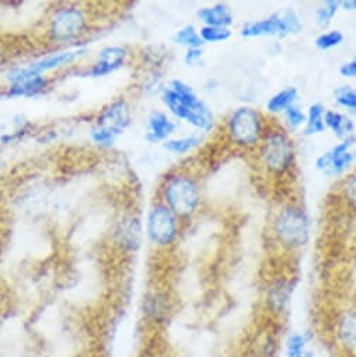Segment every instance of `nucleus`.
I'll use <instances>...</instances> for the list:
<instances>
[{
	"label": "nucleus",
	"instance_id": "20",
	"mask_svg": "<svg viewBox=\"0 0 356 357\" xmlns=\"http://www.w3.org/2000/svg\"><path fill=\"white\" fill-rule=\"evenodd\" d=\"M324 115H325V109L321 104L316 102L309 107V111L306 115V135H318L325 130Z\"/></svg>",
	"mask_w": 356,
	"mask_h": 357
},
{
	"label": "nucleus",
	"instance_id": "31",
	"mask_svg": "<svg viewBox=\"0 0 356 357\" xmlns=\"http://www.w3.org/2000/svg\"><path fill=\"white\" fill-rule=\"evenodd\" d=\"M343 194L346 201L356 208V172L349 175L343 184Z\"/></svg>",
	"mask_w": 356,
	"mask_h": 357
},
{
	"label": "nucleus",
	"instance_id": "15",
	"mask_svg": "<svg viewBox=\"0 0 356 357\" xmlns=\"http://www.w3.org/2000/svg\"><path fill=\"white\" fill-rule=\"evenodd\" d=\"M84 54V51H68V52H61V54H54L52 56H48L34 65H31L30 68H27V70H30L31 73H44L48 70H54L58 69L64 65H69L73 61H76L79 56H82Z\"/></svg>",
	"mask_w": 356,
	"mask_h": 357
},
{
	"label": "nucleus",
	"instance_id": "5",
	"mask_svg": "<svg viewBox=\"0 0 356 357\" xmlns=\"http://www.w3.org/2000/svg\"><path fill=\"white\" fill-rule=\"evenodd\" d=\"M230 142L242 149H253L264 137V123L258 111L251 107H240L232 112L228 121Z\"/></svg>",
	"mask_w": 356,
	"mask_h": 357
},
{
	"label": "nucleus",
	"instance_id": "34",
	"mask_svg": "<svg viewBox=\"0 0 356 357\" xmlns=\"http://www.w3.org/2000/svg\"><path fill=\"white\" fill-rule=\"evenodd\" d=\"M339 6L343 10L353 12V10H356V0H345V2H339Z\"/></svg>",
	"mask_w": 356,
	"mask_h": 357
},
{
	"label": "nucleus",
	"instance_id": "26",
	"mask_svg": "<svg viewBox=\"0 0 356 357\" xmlns=\"http://www.w3.org/2000/svg\"><path fill=\"white\" fill-rule=\"evenodd\" d=\"M144 311L146 314L153 318L154 321H160L161 318H164L167 315V303L165 300L158 296V294H154L151 297H149L146 300V305H144Z\"/></svg>",
	"mask_w": 356,
	"mask_h": 357
},
{
	"label": "nucleus",
	"instance_id": "16",
	"mask_svg": "<svg viewBox=\"0 0 356 357\" xmlns=\"http://www.w3.org/2000/svg\"><path fill=\"white\" fill-rule=\"evenodd\" d=\"M324 125L328 128L338 139H348L352 137V132L355 129L353 122L336 111H325L324 115Z\"/></svg>",
	"mask_w": 356,
	"mask_h": 357
},
{
	"label": "nucleus",
	"instance_id": "9",
	"mask_svg": "<svg viewBox=\"0 0 356 357\" xmlns=\"http://www.w3.org/2000/svg\"><path fill=\"white\" fill-rule=\"evenodd\" d=\"M129 122H131L129 107L124 100H119L112 102L100 114L96 128L104 132H108L117 137L125 130Z\"/></svg>",
	"mask_w": 356,
	"mask_h": 357
},
{
	"label": "nucleus",
	"instance_id": "23",
	"mask_svg": "<svg viewBox=\"0 0 356 357\" xmlns=\"http://www.w3.org/2000/svg\"><path fill=\"white\" fill-rule=\"evenodd\" d=\"M200 144V137L197 136H187L181 139H174V140H165L164 142V149H167L171 153L175 154H184L193 150Z\"/></svg>",
	"mask_w": 356,
	"mask_h": 357
},
{
	"label": "nucleus",
	"instance_id": "1",
	"mask_svg": "<svg viewBox=\"0 0 356 357\" xmlns=\"http://www.w3.org/2000/svg\"><path fill=\"white\" fill-rule=\"evenodd\" d=\"M163 102L178 119H183L197 129L211 130L214 128V114L209 107L197 97L194 90L180 80L171 82L163 93Z\"/></svg>",
	"mask_w": 356,
	"mask_h": 357
},
{
	"label": "nucleus",
	"instance_id": "30",
	"mask_svg": "<svg viewBox=\"0 0 356 357\" xmlns=\"http://www.w3.org/2000/svg\"><path fill=\"white\" fill-rule=\"evenodd\" d=\"M283 114H285L286 125H288L290 129H296V128L302 126L303 123H306V115H304L296 105L289 107Z\"/></svg>",
	"mask_w": 356,
	"mask_h": 357
},
{
	"label": "nucleus",
	"instance_id": "13",
	"mask_svg": "<svg viewBox=\"0 0 356 357\" xmlns=\"http://www.w3.org/2000/svg\"><path fill=\"white\" fill-rule=\"evenodd\" d=\"M174 130H175V123L165 114L160 111H154L149 118L146 139L153 143L163 142L170 135H172Z\"/></svg>",
	"mask_w": 356,
	"mask_h": 357
},
{
	"label": "nucleus",
	"instance_id": "4",
	"mask_svg": "<svg viewBox=\"0 0 356 357\" xmlns=\"http://www.w3.org/2000/svg\"><path fill=\"white\" fill-rule=\"evenodd\" d=\"M274 234L286 248L303 247L310 237V223L306 213L293 205L282 208L274 222Z\"/></svg>",
	"mask_w": 356,
	"mask_h": 357
},
{
	"label": "nucleus",
	"instance_id": "8",
	"mask_svg": "<svg viewBox=\"0 0 356 357\" xmlns=\"http://www.w3.org/2000/svg\"><path fill=\"white\" fill-rule=\"evenodd\" d=\"M355 142V137H348L341 143L335 144L327 153L320 155L316 161L317 168L327 175H338L345 172L355 160V155L350 151V147Z\"/></svg>",
	"mask_w": 356,
	"mask_h": 357
},
{
	"label": "nucleus",
	"instance_id": "2",
	"mask_svg": "<svg viewBox=\"0 0 356 357\" xmlns=\"http://www.w3.org/2000/svg\"><path fill=\"white\" fill-rule=\"evenodd\" d=\"M165 206L178 218H190L201 202L198 184L188 175H172L163 190Z\"/></svg>",
	"mask_w": 356,
	"mask_h": 357
},
{
	"label": "nucleus",
	"instance_id": "17",
	"mask_svg": "<svg viewBox=\"0 0 356 357\" xmlns=\"http://www.w3.org/2000/svg\"><path fill=\"white\" fill-rule=\"evenodd\" d=\"M338 336L348 349L356 351V310L343 312L338 322Z\"/></svg>",
	"mask_w": 356,
	"mask_h": 357
},
{
	"label": "nucleus",
	"instance_id": "11",
	"mask_svg": "<svg viewBox=\"0 0 356 357\" xmlns=\"http://www.w3.org/2000/svg\"><path fill=\"white\" fill-rule=\"evenodd\" d=\"M48 86V80L38 75L24 69L12 76V87L9 96L12 97H33L41 93Z\"/></svg>",
	"mask_w": 356,
	"mask_h": 357
},
{
	"label": "nucleus",
	"instance_id": "12",
	"mask_svg": "<svg viewBox=\"0 0 356 357\" xmlns=\"http://www.w3.org/2000/svg\"><path fill=\"white\" fill-rule=\"evenodd\" d=\"M126 59V51L122 47H108L101 51L98 61L91 68V75L96 77L110 75L119 69Z\"/></svg>",
	"mask_w": 356,
	"mask_h": 357
},
{
	"label": "nucleus",
	"instance_id": "7",
	"mask_svg": "<svg viewBox=\"0 0 356 357\" xmlns=\"http://www.w3.org/2000/svg\"><path fill=\"white\" fill-rule=\"evenodd\" d=\"M86 17L80 9L66 8L55 15L51 22L50 36L57 43H68L83 34Z\"/></svg>",
	"mask_w": 356,
	"mask_h": 357
},
{
	"label": "nucleus",
	"instance_id": "19",
	"mask_svg": "<svg viewBox=\"0 0 356 357\" xmlns=\"http://www.w3.org/2000/svg\"><path fill=\"white\" fill-rule=\"evenodd\" d=\"M290 291H292V287L288 282L285 280H278L276 283H274L268 291V303H269V307L276 311V312H281L285 305L288 304L289 301V297H290Z\"/></svg>",
	"mask_w": 356,
	"mask_h": 357
},
{
	"label": "nucleus",
	"instance_id": "6",
	"mask_svg": "<svg viewBox=\"0 0 356 357\" xmlns=\"http://www.w3.org/2000/svg\"><path fill=\"white\" fill-rule=\"evenodd\" d=\"M178 234L177 216L165 206L156 205L147 218V236L154 245L167 247L172 244Z\"/></svg>",
	"mask_w": 356,
	"mask_h": 357
},
{
	"label": "nucleus",
	"instance_id": "10",
	"mask_svg": "<svg viewBox=\"0 0 356 357\" xmlns=\"http://www.w3.org/2000/svg\"><path fill=\"white\" fill-rule=\"evenodd\" d=\"M272 36H279V37L289 36L283 15L275 13L267 19L249 23L242 29V37L244 38L272 37Z\"/></svg>",
	"mask_w": 356,
	"mask_h": 357
},
{
	"label": "nucleus",
	"instance_id": "32",
	"mask_svg": "<svg viewBox=\"0 0 356 357\" xmlns=\"http://www.w3.org/2000/svg\"><path fill=\"white\" fill-rule=\"evenodd\" d=\"M339 73H341V76H343L346 79L356 77V56H353L349 62H345L339 68Z\"/></svg>",
	"mask_w": 356,
	"mask_h": 357
},
{
	"label": "nucleus",
	"instance_id": "25",
	"mask_svg": "<svg viewBox=\"0 0 356 357\" xmlns=\"http://www.w3.org/2000/svg\"><path fill=\"white\" fill-rule=\"evenodd\" d=\"M341 9L339 2H335V0H328V2H324L316 12V23L320 27H327L332 22L334 16L336 12Z\"/></svg>",
	"mask_w": 356,
	"mask_h": 357
},
{
	"label": "nucleus",
	"instance_id": "21",
	"mask_svg": "<svg viewBox=\"0 0 356 357\" xmlns=\"http://www.w3.org/2000/svg\"><path fill=\"white\" fill-rule=\"evenodd\" d=\"M119 240L125 248L136 250L140 244V225L136 219H129L122 223Z\"/></svg>",
	"mask_w": 356,
	"mask_h": 357
},
{
	"label": "nucleus",
	"instance_id": "22",
	"mask_svg": "<svg viewBox=\"0 0 356 357\" xmlns=\"http://www.w3.org/2000/svg\"><path fill=\"white\" fill-rule=\"evenodd\" d=\"M174 43L178 45L187 47L188 50L201 48L204 44L200 33L193 26H187L180 31H177V34L174 36Z\"/></svg>",
	"mask_w": 356,
	"mask_h": 357
},
{
	"label": "nucleus",
	"instance_id": "3",
	"mask_svg": "<svg viewBox=\"0 0 356 357\" xmlns=\"http://www.w3.org/2000/svg\"><path fill=\"white\" fill-rule=\"evenodd\" d=\"M260 160L268 174L274 176L285 175L295 161V147L289 136L282 130L265 133L261 140Z\"/></svg>",
	"mask_w": 356,
	"mask_h": 357
},
{
	"label": "nucleus",
	"instance_id": "27",
	"mask_svg": "<svg viewBox=\"0 0 356 357\" xmlns=\"http://www.w3.org/2000/svg\"><path fill=\"white\" fill-rule=\"evenodd\" d=\"M200 36L204 43H225L232 37V31L229 29H222V27H202L200 31Z\"/></svg>",
	"mask_w": 356,
	"mask_h": 357
},
{
	"label": "nucleus",
	"instance_id": "35",
	"mask_svg": "<svg viewBox=\"0 0 356 357\" xmlns=\"http://www.w3.org/2000/svg\"><path fill=\"white\" fill-rule=\"evenodd\" d=\"M297 357H314V353L310 351V350H306L304 353H302V354L297 356Z\"/></svg>",
	"mask_w": 356,
	"mask_h": 357
},
{
	"label": "nucleus",
	"instance_id": "14",
	"mask_svg": "<svg viewBox=\"0 0 356 357\" xmlns=\"http://www.w3.org/2000/svg\"><path fill=\"white\" fill-rule=\"evenodd\" d=\"M198 17L205 24V27H222L229 29L233 23V15L226 5L218 3L211 8H202L198 12Z\"/></svg>",
	"mask_w": 356,
	"mask_h": 357
},
{
	"label": "nucleus",
	"instance_id": "18",
	"mask_svg": "<svg viewBox=\"0 0 356 357\" xmlns=\"http://www.w3.org/2000/svg\"><path fill=\"white\" fill-rule=\"evenodd\" d=\"M296 100H297V90L295 87H288V89H283L279 93L274 94L268 100L267 109L271 114L285 112L289 107L295 105Z\"/></svg>",
	"mask_w": 356,
	"mask_h": 357
},
{
	"label": "nucleus",
	"instance_id": "28",
	"mask_svg": "<svg viewBox=\"0 0 356 357\" xmlns=\"http://www.w3.org/2000/svg\"><path fill=\"white\" fill-rule=\"evenodd\" d=\"M343 41V36L342 33L334 30V31H328V33H322L316 38V47L320 51H328L332 50L338 45H341Z\"/></svg>",
	"mask_w": 356,
	"mask_h": 357
},
{
	"label": "nucleus",
	"instance_id": "33",
	"mask_svg": "<svg viewBox=\"0 0 356 357\" xmlns=\"http://www.w3.org/2000/svg\"><path fill=\"white\" fill-rule=\"evenodd\" d=\"M201 55H202L201 48L188 50V52H187V55H186V63H187V65H193V63H195V62L201 58Z\"/></svg>",
	"mask_w": 356,
	"mask_h": 357
},
{
	"label": "nucleus",
	"instance_id": "24",
	"mask_svg": "<svg viewBox=\"0 0 356 357\" xmlns=\"http://www.w3.org/2000/svg\"><path fill=\"white\" fill-rule=\"evenodd\" d=\"M334 97L339 107H342V108L348 109L349 112H352L353 115H356V91L353 89H350L349 86L338 87L334 91Z\"/></svg>",
	"mask_w": 356,
	"mask_h": 357
},
{
	"label": "nucleus",
	"instance_id": "29",
	"mask_svg": "<svg viewBox=\"0 0 356 357\" xmlns=\"http://www.w3.org/2000/svg\"><path fill=\"white\" fill-rule=\"evenodd\" d=\"M307 337L304 333H293L286 342V354L288 357H297L306 351Z\"/></svg>",
	"mask_w": 356,
	"mask_h": 357
}]
</instances>
